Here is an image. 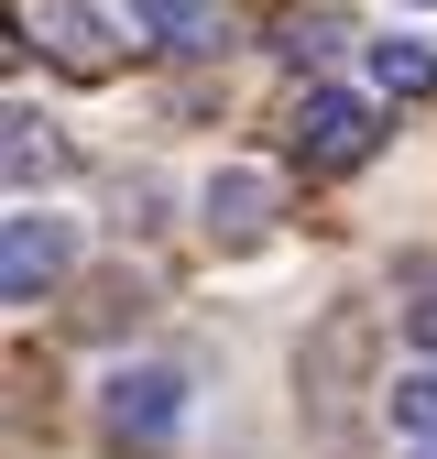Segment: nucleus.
I'll list each match as a JSON object with an SVG mask.
<instances>
[{
    "instance_id": "nucleus-2",
    "label": "nucleus",
    "mask_w": 437,
    "mask_h": 459,
    "mask_svg": "<svg viewBox=\"0 0 437 459\" xmlns=\"http://www.w3.org/2000/svg\"><path fill=\"white\" fill-rule=\"evenodd\" d=\"M372 143H382V132H372V99H350V88H306V99H296V153H306V164L350 176Z\"/></svg>"
},
{
    "instance_id": "nucleus-8",
    "label": "nucleus",
    "mask_w": 437,
    "mask_h": 459,
    "mask_svg": "<svg viewBox=\"0 0 437 459\" xmlns=\"http://www.w3.org/2000/svg\"><path fill=\"white\" fill-rule=\"evenodd\" d=\"M55 121H33V109H12V186H33V176H55Z\"/></svg>"
},
{
    "instance_id": "nucleus-3",
    "label": "nucleus",
    "mask_w": 437,
    "mask_h": 459,
    "mask_svg": "<svg viewBox=\"0 0 437 459\" xmlns=\"http://www.w3.org/2000/svg\"><path fill=\"white\" fill-rule=\"evenodd\" d=\"M66 252H77V241H66V219H44V208H22L12 230H0V296H12V307H33L44 284L66 273Z\"/></svg>"
},
{
    "instance_id": "nucleus-7",
    "label": "nucleus",
    "mask_w": 437,
    "mask_h": 459,
    "mask_svg": "<svg viewBox=\"0 0 437 459\" xmlns=\"http://www.w3.org/2000/svg\"><path fill=\"white\" fill-rule=\"evenodd\" d=\"M372 88H382V99H426V88H437V55L405 44V33H382V44H372Z\"/></svg>"
},
{
    "instance_id": "nucleus-6",
    "label": "nucleus",
    "mask_w": 437,
    "mask_h": 459,
    "mask_svg": "<svg viewBox=\"0 0 437 459\" xmlns=\"http://www.w3.org/2000/svg\"><path fill=\"white\" fill-rule=\"evenodd\" d=\"M208 230H218V241H252V230H273V176H262V164L208 176Z\"/></svg>"
},
{
    "instance_id": "nucleus-10",
    "label": "nucleus",
    "mask_w": 437,
    "mask_h": 459,
    "mask_svg": "<svg viewBox=\"0 0 437 459\" xmlns=\"http://www.w3.org/2000/svg\"><path fill=\"white\" fill-rule=\"evenodd\" d=\"M405 328H416V351L437 361V296H426V307H405Z\"/></svg>"
},
{
    "instance_id": "nucleus-5",
    "label": "nucleus",
    "mask_w": 437,
    "mask_h": 459,
    "mask_svg": "<svg viewBox=\"0 0 437 459\" xmlns=\"http://www.w3.org/2000/svg\"><path fill=\"white\" fill-rule=\"evenodd\" d=\"M121 22H132V33H153L164 55H218V44H230L218 0H121Z\"/></svg>"
},
{
    "instance_id": "nucleus-4",
    "label": "nucleus",
    "mask_w": 437,
    "mask_h": 459,
    "mask_svg": "<svg viewBox=\"0 0 437 459\" xmlns=\"http://www.w3.org/2000/svg\"><path fill=\"white\" fill-rule=\"evenodd\" d=\"M33 33H44V55L55 66H77V77H109V12L99 0H33Z\"/></svg>"
},
{
    "instance_id": "nucleus-9",
    "label": "nucleus",
    "mask_w": 437,
    "mask_h": 459,
    "mask_svg": "<svg viewBox=\"0 0 437 459\" xmlns=\"http://www.w3.org/2000/svg\"><path fill=\"white\" fill-rule=\"evenodd\" d=\"M394 427L437 437V372H405V383H394Z\"/></svg>"
},
{
    "instance_id": "nucleus-11",
    "label": "nucleus",
    "mask_w": 437,
    "mask_h": 459,
    "mask_svg": "<svg viewBox=\"0 0 437 459\" xmlns=\"http://www.w3.org/2000/svg\"><path fill=\"white\" fill-rule=\"evenodd\" d=\"M426 459H437V448H426Z\"/></svg>"
},
{
    "instance_id": "nucleus-1",
    "label": "nucleus",
    "mask_w": 437,
    "mask_h": 459,
    "mask_svg": "<svg viewBox=\"0 0 437 459\" xmlns=\"http://www.w3.org/2000/svg\"><path fill=\"white\" fill-rule=\"evenodd\" d=\"M99 427H109V437H132V448H164V437L186 427V383L164 372V361L109 372V383H99Z\"/></svg>"
}]
</instances>
